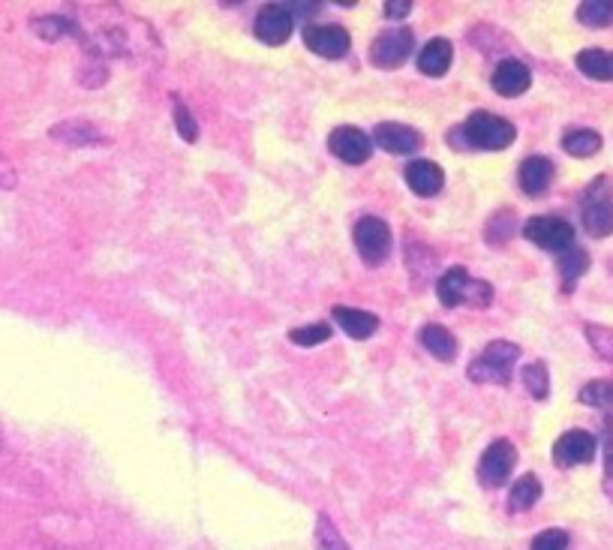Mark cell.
<instances>
[{"label":"cell","mask_w":613,"mask_h":550,"mask_svg":"<svg viewBox=\"0 0 613 550\" xmlns=\"http://www.w3.org/2000/svg\"><path fill=\"white\" fill-rule=\"evenodd\" d=\"M451 139H466L469 148H478V151H505L514 145L517 139V127L499 115H490V112H472L466 118V124L460 130L451 133Z\"/></svg>","instance_id":"1"},{"label":"cell","mask_w":613,"mask_h":550,"mask_svg":"<svg viewBox=\"0 0 613 550\" xmlns=\"http://www.w3.org/2000/svg\"><path fill=\"white\" fill-rule=\"evenodd\" d=\"M436 295L445 307H475V310H484L493 304V286L487 280H475L469 277L463 268H451L439 277L436 283Z\"/></svg>","instance_id":"2"},{"label":"cell","mask_w":613,"mask_h":550,"mask_svg":"<svg viewBox=\"0 0 613 550\" xmlns=\"http://www.w3.org/2000/svg\"><path fill=\"white\" fill-rule=\"evenodd\" d=\"M520 358V349L508 340H493L484 346V352L469 364V379L472 382H499L505 385L511 379V370Z\"/></svg>","instance_id":"3"},{"label":"cell","mask_w":613,"mask_h":550,"mask_svg":"<svg viewBox=\"0 0 613 550\" xmlns=\"http://www.w3.org/2000/svg\"><path fill=\"white\" fill-rule=\"evenodd\" d=\"M583 226L592 238L613 235V193L607 178H598L583 193Z\"/></svg>","instance_id":"4"},{"label":"cell","mask_w":613,"mask_h":550,"mask_svg":"<svg viewBox=\"0 0 613 550\" xmlns=\"http://www.w3.org/2000/svg\"><path fill=\"white\" fill-rule=\"evenodd\" d=\"M523 238L547 253H565L574 247V226L562 217H532L523 223Z\"/></svg>","instance_id":"5"},{"label":"cell","mask_w":613,"mask_h":550,"mask_svg":"<svg viewBox=\"0 0 613 550\" xmlns=\"http://www.w3.org/2000/svg\"><path fill=\"white\" fill-rule=\"evenodd\" d=\"M352 241L367 265H382L391 256V229L379 217H361L352 229Z\"/></svg>","instance_id":"6"},{"label":"cell","mask_w":613,"mask_h":550,"mask_svg":"<svg viewBox=\"0 0 613 550\" xmlns=\"http://www.w3.org/2000/svg\"><path fill=\"white\" fill-rule=\"evenodd\" d=\"M517 463V448L508 439H496L484 448L481 460H478V481L484 487H502Z\"/></svg>","instance_id":"7"},{"label":"cell","mask_w":613,"mask_h":550,"mask_svg":"<svg viewBox=\"0 0 613 550\" xmlns=\"http://www.w3.org/2000/svg\"><path fill=\"white\" fill-rule=\"evenodd\" d=\"M412 46H415V37L409 28H391V31H382L373 46H370V61L382 70H394L400 67L409 55H412Z\"/></svg>","instance_id":"8"},{"label":"cell","mask_w":613,"mask_h":550,"mask_svg":"<svg viewBox=\"0 0 613 550\" xmlns=\"http://www.w3.org/2000/svg\"><path fill=\"white\" fill-rule=\"evenodd\" d=\"M304 46L319 55V58H328V61H340L349 55V46H352V37L346 28L340 25H307L304 28Z\"/></svg>","instance_id":"9"},{"label":"cell","mask_w":613,"mask_h":550,"mask_svg":"<svg viewBox=\"0 0 613 550\" xmlns=\"http://www.w3.org/2000/svg\"><path fill=\"white\" fill-rule=\"evenodd\" d=\"M328 151L346 166H361L373 154V139L358 127H337L328 136Z\"/></svg>","instance_id":"10"},{"label":"cell","mask_w":613,"mask_h":550,"mask_svg":"<svg viewBox=\"0 0 613 550\" xmlns=\"http://www.w3.org/2000/svg\"><path fill=\"white\" fill-rule=\"evenodd\" d=\"M295 31V19L283 4H268L259 10L253 34L265 43V46H283Z\"/></svg>","instance_id":"11"},{"label":"cell","mask_w":613,"mask_h":550,"mask_svg":"<svg viewBox=\"0 0 613 550\" xmlns=\"http://www.w3.org/2000/svg\"><path fill=\"white\" fill-rule=\"evenodd\" d=\"M592 457H595V436L586 433V430H568L553 445V463L562 466V469L589 463Z\"/></svg>","instance_id":"12"},{"label":"cell","mask_w":613,"mask_h":550,"mask_svg":"<svg viewBox=\"0 0 613 550\" xmlns=\"http://www.w3.org/2000/svg\"><path fill=\"white\" fill-rule=\"evenodd\" d=\"M490 85H493L496 94L514 100V97H520V94L529 91L532 73H529V67H526L523 61L508 58V61H499V64H496V70H493V76H490Z\"/></svg>","instance_id":"13"},{"label":"cell","mask_w":613,"mask_h":550,"mask_svg":"<svg viewBox=\"0 0 613 550\" xmlns=\"http://www.w3.org/2000/svg\"><path fill=\"white\" fill-rule=\"evenodd\" d=\"M373 145H379L388 154H412V151L421 148V136H418V130H412L406 124L382 121L373 130Z\"/></svg>","instance_id":"14"},{"label":"cell","mask_w":613,"mask_h":550,"mask_svg":"<svg viewBox=\"0 0 613 550\" xmlns=\"http://www.w3.org/2000/svg\"><path fill=\"white\" fill-rule=\"evenodd\" d=\"M406 184L415 196L421 199H430L442 190L445 184V172L433 163V160H412L406 166Z\"/></svg>","instance_id":"15"},{"label":"cell","mask_w":613,"mask_h":550,"mask_svg":"<svg viewBox=\"0 0 613 550\" xmlns=\"http://www.w3.org/2000/svg\"><path fill=\"white\" fill-rule=\"evenodd\" d=\"M331 316L343 328V334H349L352 340H370L379 328V319L367 310H358V307L337 304V307H331Z\"/></svg>","instance_id":"16"},{"label":"cell","mask_w":613,"mask_h":550,"mask_svg":"<svg viewBox=\"0 0 613 550\" xmlns=\"http://www.w3.org/2000/svg\"><path fill=\"white\" fill-rule=\"evenodd\" d=\"M517 181H520V190L526 196H541L550 181H553V163L547 157H526L517 169Z\"/></svg>","instance_id":"17"},{"label":"cell","mask_w":613,"mask_h":550,"mask_svg":"<svg viewBox=\"0 0 613 550\" xmlns=\"http://www.w3.org/2000/svg\"><path fill=\"white\" fill-rule=\"evenodd\" d=\"M451 61H454V46H451L448 40H442V37L430 40V43L418 52V70H421L424 76H430V79H442V76L448 73Z\"/></svg>","instance_id":"18"},{"label":"cell","mask_w":613,"mask_h":550,"mask_svg":"<svg viewBox=\"0 0 613 550\" xmlns=\"http://www.w3.org/2000/svg\"><path fill=\"white\" fill-rule=\"evenodd\" d=\"M418 340L436 361H454V355H457V340L445 325H436V322L424 325L418 331Z\"/></svg>","instance_id":"19"},{"label":"cell","mask_w":613,"mask_h":550,"mask_svg":"<svg viewBox=\"0 0 613 550\" xmlns=\"http://www.w3.org/2000/svg\"><path fill=\"white\" fill-rule=\"evenodd\" d=\"M577 70L586 79L595 82H613V52H601V49H586L577 55Z\"/></svg>","instance_id":"20"},{"label":"cell","mask_w":613,"mask_h":550,"mask_svg":"<svg viewBox=\"0 0 613 550\" xmlns=\"http://www.w3.org/2000/svg\"><path fill=\"white\" fill-rule=\"evenodd\" d=\"M538 499H541V481L532 472H526L523 478L514 481V487L508 493V508L514 514H520V511H529Z\"/></svg>","instance_id":"21"},{"label":"cell","mask_w":613,"mask_h":550,"mask_svg":"<svg viewBox=\"0 0 613 550\" xmlns=\"http://www.w3.org/2000/svg\"><path fill=\"white\" fill-rule=\"evenodd\" d=\"M52 139H64L67 145H97L103 136L85 121H67V124L52 127Z\"/></svg>","instance_id":"22"},{"label":"cell","mask_w":613,"mask_h":550,"mask_svg":"<svg viewBox=\"0 0 613 550\" xmlns=\"http://www.w3.org/2000/svg\"><path fill=\"white\" fill-rule=\"evenodd\" d=\"M562 148L571 157H592L601 151V136L595 130H571V133H565Z\"/></svg>","instance_id":"23"},{"label":"cell","mask_w":613,"mask_h":550,"mask_svg":"<svg viewBox=\"0 0 613 550\" xmlns=\"http://www.w3.org/2000/svg\"><path fill=\"white\" fill-rule=\"evenodd\" d=\"M577 19L586 28H610L613 25V0H586L577 7Z\"/></svg>","instance_id":"24"},{"label":"cell","mask_w":613,"mask_h":550,"mask_svg":"<svg viewBox=\"0 0 613 550\" xmlns=\"http://www.w3.org/2000/svg\"><path fill=\"white\" fill-rule=\"evenodd\" d=\"M34 34L43 37V40H49V43H55V40H61V37H79V28H76V22H70V19L46 16V19H37V22H34Z\"/></svg>","instance_id":"25"},{"label":"cell","mask_w":613,"mask_h":550,"mask_svg":"<svg viewBox=\"0 0 613 550\" xmlns=\"http://www.w3.org/2000/svg\"><path fill=\"white\" fill-rule=\"evenodd\" d=\"M580 403L595 409H613V379H595L580 391Z\"/></svg>","instance_id":"26"},{"label":"cell","mask_w":613,"mask_h":550,"mask_svg":"<svg viewBox=\"0 0 613 550\" xmlns=\"http://www.w3.org/2000/svg\"><path fill=\"white\" fill-rule=\"evenodd\" d=\"M523 385H526V391L535 397V400H544L547 397V391H550V376H547V367L541 364V361H532V364H526L523 367Z\"/></svg>","instance_id":"27"},{"label":"cell","mask_w":613,"mask_h":550,"mask_svg":"<svg viewBox=\"0 0 613 550\" xmlns=\"http://www.w3.org/2000/svg\"><path fill=\"white\" fill-rule=\"evenodd\" d=\"M589 268V256L583 253V250H577V247H571V250H565L562 256H559V274H562V280L571 286L583 271Z\"/></svg>","instance_id":"28"},{"label":"cell","mask_w":613,"mask_h":550,"mask_svg":"<svg viewBox=\"0 0 613 550\" xmlns=\"http://www.w3.org/2000/svg\"><path fill=\"white\" fill-rule=\"evenodd\" d=\"M316 544H319V550H349V544L343 541L340 529H337V526H334V520H331V517H325V514H319Z\"/></svg>","instance_id":"29"},{"label":"cell","mask_w":613,"mask_h":550,"mask_svg":"<svg viewBox=\"0 0 613 550\" xmlns=\"http://www.w3.org/2000/svg\"><path fill=\"white\" fill-rule=\"evenodd\" d=\"M331 337V325L325 322H316V325H304V328H292L289 331V340L295 346H319Z\"/></svg>","instance_id":"30"},{"label":"cell","mask_w":613,"mask_h":550,"mask_svg":"<svg viewBox=\"0 0 613 550\" xmlns=\"http://www.w3.org/2000/svg\"><path fill=\"white\" fill-rule=\"evenodd\" d=\"M586 340L592 343V349H595L601 358L613 361V331H610V328H601V325H586Z\"/></svg>","instance_id":"31"},{"label":"cell","mask_w":613,"mask_h":550,"mask_svg":"<svg viewBox=\"0 0 613 550\" xmlns=\"http://www.w3.org/2000/svg\"><path fill=\"white\" fill-rule=\"evenodd\" d=\"M175 127H178V136H181L184 142H196V139H199L196 118H193V112H190L181 100H175Z\"/></svg>","instance_id":"32"},{"label":"cell","mask_w":613,"mask_h":550,"mask_svg":"<svg viewBox=\"0 0 613 550\" xmlns=\"http://www.w3.org/2000/svg\"><path fill=\"white\" fill-rule=\"evenodd\" d=\"M529 550H568V532L565 529H544L532 538Z\"/></svg>","instance_id":"33"},{"label":"cell","mask_w":613,"mask_h":550,"mask_svg":"<svg viewBox=\"0 0 613 550\" xmlns=\"http://www.w3.org/2000/svg\"><path fill=\"white\" fill-rule=\"evenodd\" d=\"M16 184H19L16 166L0 154V190H16Z\"/></svg>","instance_id":"34"},{"label":"cell","mask_w":613,"mask_h":550,"mask_svg":"<svg viewBox=\"0 0 613 550\" xmlns=\"http://www.w3.org/2000/svg\"><path fill=\"white\" fill-rule=\"evenodd\" d=\"M409 10H412L409 0H394V4H385V16L388 19H406Z\"/></svg>","instance_id":"35"},{"label":"cell","mask_w":613,"mask_h":550,"mask_svg":"<svg viewBox=\"0 0 613 550\" xmlns=\"http://www.w3.org/2000/svg\"><path fill=\"white\" fill-rule=\"evenodd\" d=\"M604 469H607V475L613 478V436L607 439V463H604Z\"/></svg>","instance_id":"36"}]
</instances>
